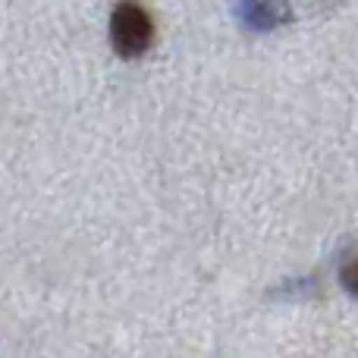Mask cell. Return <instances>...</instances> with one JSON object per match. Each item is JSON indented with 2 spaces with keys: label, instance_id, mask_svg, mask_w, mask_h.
I'll list each match as a JSON object with an SVG mask.
<instances>
[{
  "label": "cell",
  "instance_id": "cell-1",
  "mask_svg": "<svg viewBox=\"0 0 358 358\" xmlns=\"http://www.w3.org/2000/svg\"><path fill=\"white\" fill-rule=\"evenodd\" d=\"M110 44L117 57L138 60L155 44V19L138 0H120L110 13Z\"/></svg>",
  "mask_w": 358,
  "mask_h": 358
},
{
  "label": "cell",
  "instance_id": "cell-2",
  "mask_svg": "<svg viewBox=\"0 0 358 358\" xmlns=\"http://www.w3.org/2000/svg\"><path fill=\"white\" fill-rule=\"evenodd\" d=\"M292 19L286 0H239V22L248 31H273Z\"/></svg>",
  "mask_w": 358,
  "mask_h": 358
}]
</instances>
